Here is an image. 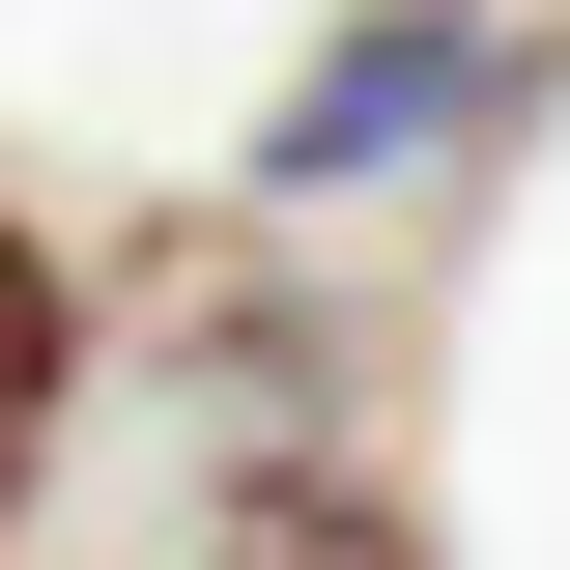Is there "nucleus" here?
<instances>
[{
	"label": "nucleus",
	"instance_id": "nucleus-3",
	"mask_svg": "<svg viewBox=\"0 0 570 570\" xmlns=\"http://www.w3.org/2000/svg\"><path fill=\"white\" fill-rule=\"evenodd\" d=\"M58 428H86V257L0 200V513H58Z\"/></svg>",
	"mask_w": 570,
	"mask_h": 570
},
{
	"label": "nucleus",
	"instance_id": "nucleus-4",
	"mask_svg": "<svg viewBox=\"0 0 570 570\" xmlns=\"http://www.w3.org/2000/svg\"><path fill=\"white\" fill-rule=\"evenodd\" d=\"M200 570H456L400 485H343V456H228V513H200Z\"/></svg>",
	"mask_w": 570,
	"mask_h": 570
},
{
	"label": "nucleus",
	"instance_id": "nucleus-2",
	"mask_svg": "<svg viewBox=\"0 0 570 570\" xmlns=\"http://www.w3.org/2000/svg\"><path fill=\"white\" fill-rule=\"evenodd\" d=\"M115 314H142L171 371H200V428H228V456H343V343L285 314L257 200H228V228H142V257H115Z\"/></svg>",
	"mask_w": 570,
	"mask_h": 570
},
{
	"label": "nucleus",
	"instance_id": "nucleus-1",
	"mask_svg": "<svg viewBox=\"0 0 570 570\" xmlns=\"http://www.w3.org/2000/svg\"><path fill=\"white\" fill-rule=\"evenodd\" d=\"M513 115H542V29L371 0V29H314V58L257 86V171H228V200L257 228H343V200H400V171H456V142H513Z\"/></svg>",
	"mask_w": 570,
	"mask_h": 570
}]
</instances>
